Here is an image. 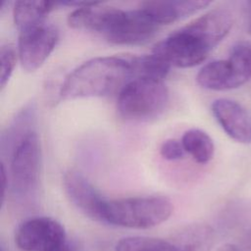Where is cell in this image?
<instances>
[{"label": "cell", "instance_id": "1", "mask_svg": "<svg viewBox=\"0 0 251 251\" xmlns=\"http://www.w3.org/2000/svg\"><path fill=\"white\" fill-rule=\"evenodd\" d=\"M133 78L126 54L96 57L82 63L66 76L59 95L63 100L109 96L120 93Z\"/></svg>", "mask_w": 251, "mask_h": 251}, {"label": "cell", "instance_id": "2", "mask_svg": "<svg viewBox=\"0 0 251 251\" xmlns=\"http://www.w3.org/2000/svg\"><path fill=\"white\" fill-rule=\"evenodd\" d=\"M173 213L172 202L163 196H137L107 200L104 223L129 228H150L166 222Z\"/></svg>", "mask_w": 251, "mask_h": 251}, {"label": "cell", "instance_id": "3", "mask_svg": "<svg viewBox=\"0 0 251 251\" xmlns=\"http://www.w3.org/2000/svg\"><path fill=\"white\" fill-rule=\"evenodd\" d=\"M10 151V185L12 192L20 197L33 194L38 187L41 150L38 135L31 128L23 134L7 139Z\"/></svg>", "mask_w": 251, "mask_h": 251}, {"label": "cell", "instance_id": "4", "mask_svg": "<svg viewBox=\"0 0 251 251\" xmlns=\"http://www.w3.org/2000/svg\"><path fill=\"white\" fill-rule=\"evenodd\" d=\"M169 101L163 80L133 78L119 93L118 110L126 119L148 120L159 116Z\"/></svg>", "mask_w": 251, "mask_h": 251}, {"label": "cell", "instance_id": "5", "mask_svg": "<svg viewBox=\"0 0 251 251\" xmlns=\"http://www.w3.org/2000/svg\"><path fill=\"white\" fill-rule=\"evenodd\" d=\"M214 242L213 230L207 226L186 229L176 241L148 236H129L121 239L115 251H210Z\"/></svg>", "mask_w": 251, "mask_h": 251}, {"label": "cell", "instance_id": "6", "mask_svg": "<svg viewBox=\"0 0 251 251\" xmlns=\"http://www.w3.org/2000/svg\"><path fill=\"white\" fill-rule=\"evenodd\" d=\"M211 50L184 26L175 30L158 42L153 53L165 60L170 66L190 68L202 63Z\"/></svg>", "mask_w": 251, "mask_h": 251}, {"label": "cell", "instance_id": "7", "mask_svg": "<svg viewBox=\"0 0 251 251\" xmlns=\"http://www.w3.org/2000/svg\"><path fill=\"white\" fill-rule=\"evenodd\" d=\"M67 239L64 226L49 217L25 221L15 235V242L22 251H52Z\"/></svg>", "mask_w": 251, "mask_h": 251}, {"label": "cell", "instance_id": "8", "mask_svg": "<svg viewBox=\"0 0 251 251\" xmlns=\"http://www.w3.org/2000/svg\"><path fill=\"white\" fill-rule=\"evenodd\" d=\"M59 39L57 28L43 23L19 32L18 56L23 69L33 72L40 68Z\"/></svg>", "mask_w": 251, "mask_h": 251}, {"label": "cell", "instance_id": "9", "mask_svg": "<svg viewBox=\"0 0 251 251\" xmlns=\"http://www.w3.org/2000/svg\"><path fill=\"white\" fill-rule=\"evenodd\" d=\"M159 27L140 7L129 11L122 10L105 37L115 44H139L149 40Z\"/></svg>", "mask_w": 251, "mask_h": 251}, {"label": "cell", "instance_id": "10", "mask_svg": "<svg viewBox=\"0 0 251 251\" xmlns=\"http://www.w3.org/2000/svg\"><path fill=\"white\" fill-rule=\"evenodd\" d=\"M63 184L71 202L88 218L103 222L107 200L79 172L71 170L64 175Z\"/></svg>", "mask_w": 251, "mask_h": 251}, {"label": "cell", "instance_id": "11", "mask_svg": "<svg viewBox=\"0 0 251 251\" xmlns=\"http://www.w3.org/2000/svg\"><path fill=\"white\" fill-rule=\"evenodd\" d=\"M212 113L226 133L240 143L251 142V116L237 102L216 99L211 106Z\"/></svg>", "mask_w": 251, "mask_h": 251}, {"label": "cell", "instance_id": "12", "mask_svg": "<svg viewBox=\"0 0 251 251\" xmlns=\"http://www.w3.org/2000/svg\"><path fill=\"white\" fill-rule=\"evenodd\" d=\"M121 9L98 2H85L68 17V25L75 29L94 31L106 36L118 19Z\"/></svg>", "mask_w": 251, "mask_h": 251}, {"label": "cell", "instance_id": "13", "mask_svg": "<svg viewBox=\"0 0 251 251\" xmlns=\"http://www.w3.org/2000/svg\"><path fill=\"white\" fill-rule=\"evenodd\" d=\"M232 22V15L229 11L218 8L196 18L184 27L212 51L228 33Z\"/></svg>", "mask_w": 251, "mask_h": 251}, {"label": "cell", "instance_id": "14", "mask_svg": "<svg viewBox=\"0 0 251 251\" xmlns=\"http://www.w3.org/2000/svg\"><path fill=\"white\" fill-rule=\"evenodd\" d=\"M208 5H210V1H147L141 3L140 8L149 15L156 25L161 26L186 18Z\"/></svg>", "mask_w": 251, "mask_h": 251}, {"label": "cell", "instance_id": "15", "mask_svg": "<svg viewBox=\"0 0 251 251\" xmlns=\"http://www.w3.org/2000/svg\"><path fill=\"white\" fill-rule=\"evenodd\" d=\"M60 6V1H17L13 11L15 25L20 32L43 24L45 23L46 16L56 7Z\"/></svg>", "mask_w": 251, "mask_h": 251}, {"label": "cell", "instance_id": "16", "mask_svg": "<svg viewBox=\"0 0 251 251\" xmlns=\"http://www.w3.org/2000/svg\"><path fill=\"white\" fill-rule=\"evenodd\" d=\"M200 86L210 90H228L236 88L233 73L227 59L212 61L203 66L197 74Z\"/></svg>", "mask_w": 251, "mask_h": 251}, {"label": "cell", "instance_id": "17", "mask_svg": "<svg viewBox=\"0 0 251 251\" xmlns=\"http://www.w3.org/2000/svg\"><path fill=\"white\" fill-rule=\"evenodd\" d=\"M126 55L134 78L163 80L170 72L171 66L154 53L150 55Z\"/></svg>", "mask_w": 251, "mask_h": 251}, {"label": "cell", "instance_id": "18", "mask_svg": "<svg viewBox=\"0 0 251 251\" xmlns=\"http://www.w3.org/2000/svg\"><path fill=\"white\" fill-rule=\"evenodd\" d=\"M180 141L185 152L199 164L208 163L214 156V142L210 135L202 129L191 128L186 130Z\"/></svg>", "mask_w": 251, "mask_h": 251}, {"label": "cell", "instance_id": "19", "mask_svg": "<svg viewBox=\"0 0 251 251\" xmlns=\"http://www.w3.org/2000/svg\"><path fill=\"white\" fill-rule=\"evenodd\" d=\"M227 60L232 69L235 86L239 87L251 77V42L235 44Z\"/></svg>", "mask_w": 251, "mask_h": 251}, {"label": "cell", "instance_id": "20", "mask_svg": "<svg viewBox=\"0 0 251 251\" xmlns=\"http://www.w3.org/2000/svg\"><path fill=\"white\" fill-rule=\"evenodd\" d=\"M18 50L10 44L6 43L1 46L0 49V60H1V75H0V85L1 89H3L8 82L13 70L15 68L17 62Z\"/></svg>", "mask_w": 251, "mask_h": 251}, {"label": "cell", "instance_id": "21", "mask_svg": "<svg viewBox=\"0 0 251 251\" xmlns=\"http://www.w3.org/2000/svg\"><path fill=\"white\" fill-rule=\"evenodd\" d=\"M160 153L164 159L169 161H175L181 159L184 156L185 150L181 141L171 138L167 139L162 143Z\"/></svg>", "mask_w": 251, "mask_h": 251}, {"label": "cell", "instance_id": "22", "mask_svg": "<svg viewBox=\"0 0 251 251\" xmlns=\"http://www.w3.org/2000/svg\"><path fill=\"white\" fill-rule=\"evenodd\" d=\"M52 251H82V248L77 242L71 239H67L63 244L53 249Z\"/></svg>", "mask_w": 251, "mask_h": 251}, {"label": "cell", "instance_id": "23", "mask_svg": "<svg viewBox=\"0 0 251 251\" xmlns=\"http://www.w3.org/2000/svg\"><path fill=\"white\" fill-rule=\"evenodd\" d=\"M216 251H239L237 246L232 243H225L220 246Z\"/></svg>", "mask_w": 251, "mask_h": 251}, {"label": "cell", "instance_id": "24", "mask_svg": "<svg viewBox=\"0 0 251 251\" xmlns=\"http://www.w3.org/2000/svg\"><path fill=\"white\" fill-rule=\"evenodd\" d=\"M247 31L251 34V1L247 3Z\"/></svg>", "mask_w": 251, "mask_h": 251}]
</instances>
